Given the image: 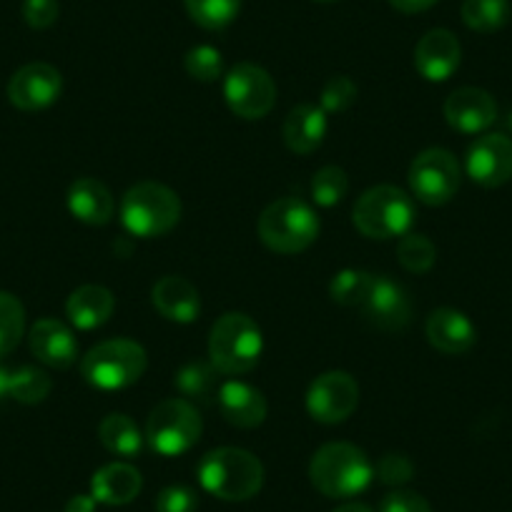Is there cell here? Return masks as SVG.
Returning <instances> with one entry per match:
<instances>
[{
  "instance_id": "1",
  "label": "cell",
  "mask_w": 512,
  "mask_h": 512,
  "mask_svg": "<svg viewBox=\"0 0 512 512\" xmlns=\"http://www.w3.org/2000/svg\"><path fill=\"white\" fill-rule=\"evenodd\" d=\"M309 480L324 497L344 500L367 490L374 480V465L367 452L352 442H329L314 452Z\"/></svg>"
},
{
  "instance_id": "2",
  "label": "cell",
  "mask_w": 512,
  "mask_h": 512,
  "mask_svg": "<svg viewBox=\"0 0 512 512\" xmlns=\"http://www.w3.org/2000/svg\"><path fill=\"white\" fill-rule=\"evenodd\" d=\"M199 482L219 500L244 502L262 490L264 465L241 447H219L199 462Z\"/></svg>"
},
{
  "instance_id": "3",
  "label": "cell",
  "mask_w": 512,
  "mask_h": 512,
  "mask_svg": "<svg viewBox=\"0 0 512 512\" xmlns=\"http://www.w3.org/2000/svg\"><path fill=\"white\" fill-rule=\"evenodd\" d=\"M264 337L259 324L241 312L216 319L209 334V359L219 374H246L259 364Z\"/></svg>"
},
{
  "instance_id": "4",
  "label": "cell",
  "mask_w": 512,
  "mask_h": 512,
  "mask_svg": "<svg viewBox=\"0 0 512 512\" xmlns=\"http://www.w3.org/2000/svg\"><path fill=\"white\" fill-rule=\"evenodd\" d=\"M259 239L277 254H299L317 241L319 216L307 201L302 199H279L269 204L259 216Z\"/></svg>"
},
{
  "instance_id": "5",
  "label": "cell",
  "mask_w": 512,
  "mask_h": 512,
  "mask_svg": "<svg viewBox=\"0 0 512 512\" xmlns=\"http://www.w3.org/2000/svg\"><path fill=\"white\" fill-rule=\"evenodd\" d=\"M181 201L176 191L156 181H141L131 186L121 201V221L128 231L141 239L164 236L179 224Z\"/></svg>"
},
{
  "instance_id": "6",
  "label": "cell",
  "mask_w": 512,
  "mask_h": 512,
  "mask_svg": "<svg viewBox=\"0 0 512 512\" xmlns=\"http://www.w3.org/2000/svg\"><path fill=\"white\" fill-rule=\"evenodd\" d=\"M146 349L131 339H108L83 357L81 374L98 390H126L146 372Z\"/></svg>"
},
{
  "instance_id": "7",
  "label": "cell",
  "mask_w": 512,
  "mask_h": 512,
  "mask_svg": "<svg viewBox=\"0 0 512 512\" xmlns=\"http://www.w3.org/2000/svg\"><path fill=\"white\" fill-rule=\"evenodd\" d=\"M415 204L397 186H372L354 204V226L367 239H395L410 234Z\"/></svg>"
},
{
  "instance_id": "8",
  "label": "cell",
  "mask_w": 512,
  "mask_h": 512,
  "mask_svg": "<svg viewBox=\"0 0 512 512\" xmlns=\"http://www.w3.org/2000/svg\"><path fill=\"white\" fill-rule=\"evenodd\" d=\"M201 430L204 425H201L199 410L189 400L171 397L151 410L149 422H146V440L151 450L159 455L179 457L199 442Z\"/></svg>"
},
{
  "instance_id": "9",
  "label": "cell",
  "mask_w": 512,
  "mask_h": 512,
  "mask_svg": "<svg viewBox=\"0 0 512 512\" xmlns=\"http://www.w3.org/2000/svg\"><path fill=\"white\" fill-rule=\"evenodd\" d=\"M407 179H410V189L417 201L427 206H442L455 199V194L460 191V161L447 149H427L415 156Z\"/></svg>"
},
{
  "instance_id": "10",
  "label": "cell",
  "mask_w": 512,
  "mask_h": 512,
  "mask_svg": "<svg viewBox=\"0 0 512 512\" xmlns=\"http://www.w3.org/2000/svg\"><path fill=\"white\" fill-rule=\"evenodd\" d=\"M224 96L231 111L246 121L264 118L277 103V83L256 63H239L226 73Z\"/></svg>"
},
{
  "instance_id": "11",
  "label": "cell",
  "mask_w": 512,
  "mask_h": 512,
  "mask_svg": "<svg viewBox=\"0 0 512 512\" xmlns=\"http://www.w3.org/2000/svg\"><path fill=\"white\" fill-rule=\"evenodd\" d=\"M359 405V384L347 372H324L307 392V410L322 425H339L349 420Z\"/></svg>"
},
{
  "instance_id": "12",
  "label": "cell",
  "mask_w": 512,
  "mask_h": 512,
  "mask_svg": "<svg viewBox=\"0 0 512 512\" xmlns=\"http://www.w3.org/2000/svg\"><path fill=\"white\" fill-rule=\"evenodd\" d=\"M467 176L485 189H497L512 179V139L505 134H485L472 141L465 159Z\"/></svg>"
},
{
  "instance_id": "13",
  "label": "cell",
  "mask_w": 512,
  "mask_h": 512,
  "mask_svg": "<svg viewBox=\"0 0 512 512\" xmlns=\"http://www.w3.org/2000/svg\"><path fill=\"white\" fill-rule=\"evenodd\" d=\"M63 78L51 63H28L8 81V98L21 111H43L58 101Z\"/></svg>"
},
{
  "instance_id": "14",
  "label": "cell",
  "mask_w": 512,
  "mask_h": 512,
  "mask_svg": "<svg viewBox=\"0 0 512 512\" xmlns=\"http://www.w3.org/2000/svg\"><path fill=\"white\" fill-rule=\"evenodd\" d=\"M369 324L382 332H400L412 319V302L405 289L387 277H374L372 292L362 304Z\"/></svg>"
},
{
  "instance_id": "15",
  "label": "cell",
  "mask_w": 512,
  "mask_h": 512,
  "mask_svg": "<svg viewBox=\"0 0 512 512\" xmlns=\"http://www.w3.org/2000/svg\"><path fill=\"white\" fill-rule=\"evenodd\" d=\"M445 118L460 134H482L497 121V103L482 88H457L447 96Z\"/></svg>"
},
{
  "instance_id": "16",
  "label": "cell",
  "mask_w": 512,
  "mask_h": 512,
  "mask_svg": "<svg viewBox=\"0 0 512 512\" xmlns=\"http://www.w3.org/2000/svg\"><path fill=\"white\" fill-rule=\"evenodd\" d=\"M462 48L460 41L447 28H435L420 38L415 48V68L422 78L442 83L460 68Z\"/></svg>"
},
{
  "instance_id": "17",
  "label": "cell",
  "mask_w": 512,
  "mask_h": 512,
  "mask_svg": "<svg viewBox=\"0 0 512 512\" xmlns=\"http://www.w3.org/2000/svg\"><path fill=\"white\" fill-rule=\"evenodd\" d=\"M28 344L33 357L53 369H68L78 357L76 337L58 319H38L28 334Z\"/></svg>"
},
{
  "instance_id": "18",
  "label": "cell",
  "mask_w": 512,
  "mask_h": 512,
  "mask_svg": "<svg viewBox=\"0 0 512 512\" xmlns=\"http://www.w3.org/2000/svg\"><path fill=\"white\" fill-rule=\"evenodd\" d=\"M427 339L432 347L442 354H465L475 347L477 342V329L470 322V317L452 307H440L427 317L425 324Z\"/></svg>"
},
{
  "instance_id": "19",
  "label": "cell",
  "mask_w": 512,
  "mask_h": 512,
  "mask_svg": "<svg viewBox=\"0 0 512 512\" xmlns=\"http://www.w3.org/2000/svg\"><path fill=\"white\" fill-rule=\"evenodd\" d=\"M216 402H219V412L224 415V420L241 430L259 427L267 420V400L262 392L239 379H229L221 384Z\"/></svg>"
},
{
  "instance_id": "20",
  "label": "cell",
  "mask_w": 512,
  "mask_h": 512,
  "mask_svg": "<svg viewBox=\"0 0 512 512\" xmlns=\"http://www.w3.org/2000/svg\"><path fill=\"white\" fill-rule=\"evenodd\" d=\"M151 302H154L156 312L164 319L176 324L194 322L201 314V297L199 289L184 277H161L151 289Z\"/></svg>"
},
{
  "instance_id": "21",
  "label": "cell",
  "mask_w": 512,
  "mask_h": 512,
  "mask_svg": "<svg viewBox=\"0 0 512 512\" xmlns=\"http://www.w3.org/2000/svg\"><path fill=\"white\" fill-rule=\"evenodd\" d=\"M327 128V111L322 106H314V103H302V106L292 108L289 116L284 118V144L294 154L307 156L322 146Z\"/></svg>"
},
{
  "instance_id": "22",
  "label": "cell",
  "mask_w": 512,
  "mask_h": 512,
  "mask_svg": "<svg viewBox=\"0 0 512 512\" xmlns=\"http://www.w3.org/2000/svg\"><path fill=\"white\" fill-rule=\"evenodd\" d=\"M141 487H144V480H141V472L134 465H128V462H111V465L101 467L93 475L91 495L96 497V502L118 507L136 500Z\"/></svg>"
},
{
  "instance_id": "23",
  "label": "cell",
  "mask_w": 512,
  "mask_h": 512,
  "mask_svg": "<svg viewBox=\"0 0 512 512\" xmlns=\"http://www.w3.org/2000/svg\"><path fill=\"white\" fill-rule=\"evenodd\" d=\"M68 209L83 224L103 226L113 219L116 204H113V196L106 184L91 179V176H83V179L73 181L68 189Z\"/></svg>"
},
{
  "instance_id": "24",
  "label": "cell",
  "mask_w": 512,
  "mask_h": 512,
  "mask_svg": "<svg viewBox=\"0 0 512 512\" xmlns=\"http://www.w3.org/2000/svg\"><path fill=\"white\" fill-rule=\"evenodd\" d=\"M113 309H116V297L111 294V289L101 287V284L78 287L66 302L68 319L73 327L83 329V332L103 327L111 319Z\"/></svg>"
},
{
  "instance_id": "25",
  "label": "cell",
  "mask_w": 512,
  "mask_h": 512,
  "mask_svg": "<svg viewBox=\"0 0 512 512\" xmlns=\"http://www.w3.org/2000/svg\"><path fill=\"white\" fill-rule=\"evenodd\" d=\"M98 440L111 455L136 457L144 447L146 437L141 435L139 425L131 417L113 412V415L103 417L101 425H98Z\"/></svg>"
},
{
  "instance_id": "26",
  "label": "cell",
  "mask_w": 512,
  "mask_h": 512,
  "mask_svg": "<svg viewBox=\"0 0 512 512\" xmlns=\"http://www.w3.org/2000/svg\"><path fill=\"white\" fill-rule=\"evenodd\" d=\"M510 18V0H465L462 23L475 33H495Z\"/></svg>"
},
{
  "instance_id": "27",
  "label": "cell",
  "mask_w": 512,
  "mask_h": 512,
  "mask_svg": "<svg viewBox=\"0 0 512 512\" xmlns=\"http://www.w3.org/2000/svg\"><path fill=\"white\" fill-rule=\"evenodd\" d=\"M374 274L362 272V269H342L339 274H334L332 284H329V294L337 304L352 309H362V304L367 302L369 292H372Z\"/></svg>"
},
{
  "instance_id": "28",
  "label": "cell",
  "mask_w": 512,
  "mask_h": 512,
  "mask_svg": "<svg viewBox=\"0 0 512 512\" xmlns=\"http://www.w3.org/2000/svg\"><path fill=\"white\" fill-rule=\"evenodd\" d=\"M23 332H26V309L21 299L0 292V357L11 354L21 344Z\"/></svg>"
},
{
  "instance_id": "29",
  "label": "cell",
  "mask_w": 512,
  "mask_h": 512,
  "mask_svg": "<svg viewBox=\"0 0 512 512\" xmlns=\"http://www.w3.org/2000/svg\"><path fill=\"white\" fill-rule=\"evenodd\" d=\"M191 21L206 31H221L239 16L241 0H184Z\"/></svg>"
},
{
  "instance_id": "30",
  "label": "cell",
  "mask_w": 512,
  "mask_h": 512,
  "mask_svg": "<svg viewBox=\"0 0 512 512\" xmlns=\"http://www.w3.org/2000/svg\"><path fill=\"white\" fill-rule=\"evenodd\" d=\"M397 259H400L402 267L412 274H425L435 267L437 259V246L427 239L425 234H405L397 244Z\"/></svg>"
},
{
  "instance_id": "31",
  "label": "cell",
  "mask_w": 512,
  "mask_h": 512,
  "mask_svg": "<svg viewBox=\"0 0 512 512\" xmlns=\"http://www.w3.org/2000/svg\"><path fill=\"white\" fill-rule=\"evenodd\" d=\"M51 377L43 369L18 367L11 372V397L23 405H38L51 395Z\"/></svg>"
},
{
  "instance_id": "32",
  "label": "cell",
  "mask_w": 512,
  "mask_h": 512,
  "mask_svg": "<svg viewBox=\"0 0 512 512\" xmlns=\"http://www.w3.org/2000/svg\"><path fill=\"white\" fill-rule=\"evenodd\" d=\"M176 387L184 392L186 397L194 400H209V397L219 395V384H216V367L204 362H191L176 374Z\"/></svg>"
},
{
  "instance_id": "33",
  "label": "cell",
  "mask_w": 512,
  "mask_h": 512,
  "mask_svg": "<svg viewBox=\"0 0 512 512\" xmlns=\"http://www.w3.org/2000/svg\"><path fill=\"white\" fill-rule=\"evenodd\" d=\"M347 191L349 179L347 174H344V169H339V166H324V169H319L317 174H314L312 196L314 201H317V206H324V209L337 206L339 201L347 196Z\"/></svg>"
},
{
  "instance_id": "34",
  "label": "cell",
  "mask_w": 512,
  "mask_h": 512,
  "mask_svg": "<svg viewBox=\"0 0 512 512\" xmlns=\"http://www.w3.org/2000/svg\"><path fill=\"white\" fill-rule=\"evenodd\" d=\"M184 66L186 73L196 78V81L214 83L224 73V58H221V53L214 46H196L186 53Z\"/></svg>"
},
{
  "instance_id": "35",
  "label": "cell",
  "mask_w": 512,
  "mask_h": 512,
  "mask_svg": "<svg viewBox=\"0 0 512 512\" xmlns=\"http://www.w3.org/2000/svg\"><path fill=\"white\" fill-rule=\"evenodd\" d=\"M374 475H377V480L384 482V485L400 487L412 480L415 465H412L410 457L402 455V452H387V455L379 457L377 467H374Z\"/></svg>"
},
{
  "instance_id": "36",
  "label": "cell",
  "mask_w": 512,
  "mask_h": 512,
  "mask_svg": "<svg viewBox=\"0 0 512 512\" xmlns=\"http://www.w3.org/2000/svg\"><path fill=\"white\" fill-rule=\"evenodd\" d=\"M354 101H357V86H354L352 78L332 76L327 81V86L322 88V103H319V106L327 113H334L344 111V108L352 106Z\"/></svg>"
},
{
  "instance_id": "37",
  "label": "cell",
  "mask_w": 512,
  "mask_h": 512,
  "mask_svg": "<svg viewBox=\"0 0 512 512\" xmlns=\"http://www.w3.org/2000/svg\"><path fill=\"white\" fill-rule=\"evenodd\" d=\"M199 495L186 485H169L156 497V512H196Z\"/></svg>"
},
{
  "instance_id": "38",
  "label": "cell",
  "mask_w": 512,
  "mask_h": 512,
  "mask_svg": "<svg viewBox=\"0 0 512 512\" xmlns=\"http://www.w3.org/2000/svg\"><path fill=\"white\" fill-rule=\"evenodd\" d=\"M379 512H432L430 502L412 490H392L379 502Z\"/></svg>"
},
{
  "instance_id": "39",
  "label": "cell",
  "mask_w": 512,
  "mask_h": 512,
  "mask_svg": "<svg viewBox=\"0 0 512 512\" xmlns=\"http://www.w3.org/2000/svg\"><path fill=\"white\" fill-rule=\"evenodd\" d=\"M23 18L36 31L51 28L58 21V0H26L23 3Z\"/></svg>"
},
{
  "instance_id": "40",
  "label": "cell",
  "mask_w": 512,
  "mask_h": 512,
  "mask_svg": "<svg viewBox=\"0 0 512 512\" xmlns=\"http://www.w3.org/2000/svg\"><path fill=\"white\" fill-rule=\"evenodd\" d=\"M392 8H397L400 13H422L430 11L437 0H390Z\"/></svg>"
},
{
  "instance_id": "41",
  "label": "cell",
  "mask_w": 512,
  "mask_h": 512,
  "mask_svg": "<svg viewBox=\"0 0 512 512\" xmlns=\"http://www.w3.org/2000/svg\"><path fill=\"white\" fill-rule=\"evenodd\" d=\"M96 497L93 495H76L68 500L66 512H96Z\"/></svg>"
},
{
  "instance_id": "42",
  "label": "cell",
  "mask_w": 512,
  "mask_h": 512,
  "mask_svg": "<svg viewBox=\"0 0 512 512\" xmlns=\"http://www.w3.org/2000/svg\"><path fill=\"white\" fill-rule=\"evenodd\" d=\"M11 397V369L0 367V400Z\"/></svg>"
},
{
  "instance_id": "43",
  "label": "cell",
  "mask_w": 512,
  "mask_h": 512,
  "mask_svg": "<svg viewBox=\"0 0 512 512\" xmlns=\"http://www.w3.org/2000/svg\"><path fill=\"white\" fill-rule=\"evenodd\" d=\"M334 512H374V510H369L367 505H359V502H347V505L337 507Z\"/></svg>"
},
{
  "instance_id": "44",
  "label": "cell",
  "mask_w": 512,
  "mask_h": 512,
  "mask_svg": "<svg viewBox=\"0 0 512 512\" xmlns=\"http://www.w3.org/2000/svg\"><path fill=\"white\" fill-rule=\"evenodd\" d=\"M317 3H332V0H317Z\"/></svg>"
},
{
  "instance_id": "45",
  "label": "cell",
  "mask_w": 512,
  "mask_h": 512,
  "mask_svg": "<svg viewBox=\"0 0 512 512\" xmlns=\"http://www.w3.org/2000/svg\"><path fill=\"white\" fill-rule=\"evenodd\" d=\"M510 128H512V116H510Z\"/></svg>"
}]
</instances>
